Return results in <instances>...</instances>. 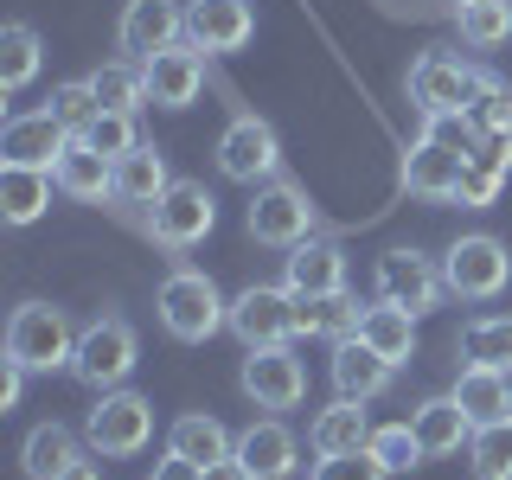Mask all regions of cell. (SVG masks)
<instances>
[{
	"label": "cell",
	"mask_w": 512,
	"mask_h": 480,
	"mask_svg": "<svg viewBox=\"0 0 512 480\" xmlns=\"http://www.w3.org/2000/svg\"><path fill=\"white\" fill-rule=\"evenodd\" d=\"M64 480H96V461H77V468L64 474Z\"/></svg>",
	"instance_id": "f6af8a7d"
},
{
	"label": "cell",
	"mask_w": 512,
	"mask_h": 480,
	"mask_svg": "<svg viewBox=\"0 0 512 480\" xmlns=\"http://www.w3.org/2000/svg\"><path fill=\"white\" fill-rule=\"evenodd\" d=\"M141 77H148L154 109H186V103H199V90H205V52L192 39H180V45H167V52L141 58Z\"/></svg>",
	"instance_id": "4fadbf2b"
},
{
	"label": "cell",
	"mask_w": 512,
	"mask_h": 480,
	"mask_svg": "<svg viewBox=\"0 0 512 480\" xmlns=\"http://www.w3.org/2000/svg\"><path fill=\"white\" fill-rule=\"evenodd\" d=\"M442 282H448L455 301H493V295H506V282H512V250L487 231L455 237L448 256H442Z\"/></svg>",
	"instance_id": "8992f818"
},
{
	"label": "cell",
	"mask_w": 512,
	"mask_h": 480,
	"mask_svg": "<svg viewBox=\"0 0 512 480\" xmlns=\"http://www.w3.org/2000/svg\"><path fill=\"white\" fill-rule=\"evenodd\" d=\"M20 391H26V365L20 359H0V410L20 404Z\"/></svg>",
	"instance_id": "7bdbcfd3"
},
{
	"label": "cell",
	"mask_w": 512,
	"mask_h": 480,
	"mask_svg": "<svg viewBox=\"0 0 512 480\" xmlns=\"http://www.w3.org/2000/svg\"><path fill=\"white\" fill-rule=\"evenodd\" d=\"M468 122L480 128V135H506V141H512V90L500 84V77H487V84H480Z\"/></svg>",
	"instance_id": "ab89813d"
},
{
	"label": "cell",
	"mask_w": 512,
	"mask_h": 480,
	"mask_svg": "<svg viewBox=\"0 0 512 480\" xmlns=\"http://www.w3.org/2000/svg\"><path fill=\"white\" fill-rule=\"evenodd\" d=\"M391 372L397 365L384 359V352H372L352 333V340H333V391L352 397V404H372V397L391 391Z\"/></svg>",
	"instance_id": "ac0fdd59"
},
{
	"label": "cell",
	"mask_w": 512,
	"mask_h": 480,
	"mask_svg": "<svg viewBox=\"0 0 512 480\" xmlns=\"http://www.w3.org/2000/svg\"><path fill=\"white\" fill-rule=\"evenodd\" d=\"M167 448H173V455H186V461H199V468H212V461H224L237 442H231V429H224L218 416L192 410V416H180V423L167 429Z\"/></svg>",
	"instance_id": "4dcf8cb0"
},
{
	"label": "cell",
	"mask_w": 512,
	"mask_h": 480,
	"mask_svg": "<svg viewBox=\"0 0 512 480\" xmlns=\"http://www.w3.org/2000/svg\"><path fill=\"white\" fill-rule=\"evenodd\" d=\"M365 442H372V416H365V404H352V397H333L308 423L314 455H352V448H365Z\"/></svg>",
	"instance_id": "603a6c76"
},
{
	"label": "cell",
	"mask_w": 512,
	"mask_h": 480,
	"mask_svg": "<svg viewBox=\"0 0 512 480\" xmlns=\"http://www.w3.org/2000/svg\"><path fill=\"white\" fill-rule=\"evenodd\" d=\"M372 288H378V301H397V308H410V314L442 308V295H448L442 263H429L423 250H384L378 269H372Z\"/></svg>",
	"instance_id": "30bf717a"
},
{
	"label": "cell",
	"mask_w": 512,
	"mask_h": 480,
	"mask_svg": "<svg viewBox=\"0 0 512 480\" xmlns=\"http://www.w3.org/2000/svg\"><path fill=\"white\" fill-rule=\"evenodd\" d=\"M52 116L71 128V135H84V128L103 116V103H96L90 77H71V84H58V90H52Z\"/></svg>",
	"instance_id": "f35d334b"
},
{
	"label": "cell",
	"mask_w": 512,
	"mask_h": 480,
	"mask_svg": "<svg viewBox=\"0 0 512 480\" xmlns=\"http://www.w3.org/2000/svg\"><path fill=\"white\" fill-rule=\"evenodd\" d=\"M282 288L288 295H333V288H346V250L327 244V237L295 244L282 263Z\"/></svg>",
	"instance_id": "d6986e66"
},
{
	"label": "cell",
	"mask_w": 512,
	"mask_h": 480,
	"mask_svg": "<svg viewBox=\"0 0 512 480\" xmlns=\"http://www.w3.org/2000/svg\"><path fill=\"white\" fill-rule=\"evenodd\" d=\"M116 39H122V52L141 64V58H154V52H167V45L186 39V7L180 0H128L122 20H116Z\"/></svg>",
	"instance_id": "9a60e30c"
},
{
	"label": "cell",
	"mask_w": 512,
	"mask_h": 480,
	"mask_svg": "<svg viewBox=\"0 0 512 480\" xmlns=\"http://www.w3.org/2000/svg\"><path fill=\"white\" fill-rule=\"evenodd\" d=\"M480 84H487V71H474L468 58H455L448 45H429L423 58L410 64V103L423 109V122L436 116H468Z\"/></svg>",
	"instance_id": "7a4b0ae2"
},
{
	"label": "cell",
	"mask_w": 512,
	"mask_h": 480,
	"mask_svg": "<svg viewBox=\"0 0 512 480\" xmlns=\"http://www.w3.org/2000/svg\"><path fill=\"white\" fill-rule=\"evenodd\" d=\"M84 141H90L96 154H109V160H122V154H135V148H141L135 116H128V109H103V116L84 128Z\"/></svg>",
	"instance_id": "74e56055"
},
{
	"label": "cell",
	"mask_w": 512,
	"mask_h": 480,
	"mask_svg": "<svg viewBox=\"0 0 512 480\" xmlns=\"http://www.w3.org/2000/svg\"><path fill=\"white\" fill-rule=\"evenodd\" d=\"M506 167H512V141L506 135H480L474 141V154H468V167H461V186H455V199L461 205H493L500 199V186H506Z\"/></svg>",
	"instance_id": "7402d4cb"
},
{
	"label": "cell",
	"mask_w": 512,
	"mask_h": 480,
	"mask_svg": "<svg viewBox=\"0 0 512 480\" xmlns=\"http://www.w3.org/2000/svg\"><path fill=\"white\" fill-rule=\"evenodd\" d=\"M455 26L474 52H493L512 39V0H468V7H455Z\"/></svg>",
	"instance_id": "e575fe53"
},
{
	"label": "cell",
	"mask_w": 512,
	"mask_h": 480,
	"mask_svg": "<svg viewBox=\"0 0 512 480\" xmlns=\"http://www.w3.org/2000/svg\"><path fill=\"white\" fill-rule=\"evenodd\" d=\"M455 404L468 410V423H506L512 416V384L506 372H487V365H468V372L455 378Z\"/></svg>",
	"instance_id": "f1b7e54d"
},
{
	"label": "cell",
	"mask_w": 512,
	"mask_h": 480,
	"mask_svg": "<svg viewBox=\"0 0 512 480\" xmlns=\"http://www.w3.org/2000/svg\"><path fill=\"white\" fill-rule=\"evenodd\" d=\"M141 359V340L122 314H96L84 333H77V352H71V378L90 384V391H122L128 372Z\"/></svg>",
	"instance_id": "3957f363"
},
{
	"label": "cell",
	"mask_w": 512,
	"mask_h": 480,
	"mask_svg": "<svg viewBox=\"0 0 512 480\" xmlns=\"http://www.w3.org/2000/svg\"><path fill=\"white\" fill-rule=\"evenodd\" d=\"M231 333L250 346H288L295 340V295L288 288H269V282H250L244 295L231 301Z\"/></svg>",
	"instance_id": "7c38bea8"
},
{
	"label": "cell",
	"mask_w": 512,
	"mask_h": 480,
	"mask_svg": "<svg viewBox=\"0 0 512 480\" xmlns=\"http://www.w3.org/2000/svg\"><path fill=\"white\" fill-rule=\"evenodd\" d=\"M186 39L212 52H244L256 39V7L250 0H186Z\"/></svg>",
	"instance_id": "5bb4252c"
},
{
	"label": "cell",
	"mask_w": 512,
	"mask_h": 480,
	"mask_svg": "<svg viewBox=\"0 0 512 480\" xmlns=\"http://www.w3.org/2000/svg\"><path fill=\"white\" fill-rule=\"evenodd\" d=\"M461 167H468V154H455L448 141L423 135V141H416V148L404 154V186L416 192V199H455Z\"/></svg>",
	"instance_id": "44dd1931"
},
{
	"label": "cell",
	"mask_w": 512,
	"mask_h": 480,
	"mask_svg": "<svg viewBox=\"0 0 512 480\" xmlns=\"http://www.w3.org/2000/svg\"><path fill=\"white\" fill-rule=\"evenodd\" d=\"M244 397L256 410H295L308 397V365L295 346H250L244 352Z\"/></svg>",
	"instance_id": "8fae6325"
},
{
	"label": "cell",
	"mask_w": 512,
	"mask_h": 480,
	"mask_svg": "<svg viewBox=\"0 0 512 480\" xmlns=\"http://www.w3.org/2000/svg\"><path fill=\"white\" fill-rule=\"evenodd\" d=\"M148 480H205V468H199V461H186V455H173V448H167V455L154 461V474H148Z\"/></svg>",
	"instance_id": "b9f144b4"
},
{
	"label": "cell",
	"mask_w": 512,
	"mask_h": 480,
	"mask_svg": "<svg viewBox=\"0 0 512 480\" xmlns=\"http://www.w3.org/2000/svg\"><path fill=\"white\" fill-rule=\"evenodd\" d=\"M52 173L45 167H0V218L7 224H32L45 218V205H52Z\"/></svg>",
	"instance_id": "f546056e"
},
{
	"label": "cell",
	"mask_w": 512,
	"mask_h": 480,
	"mask_svg": "<svg viewBox=\"0 0 512 480\" xmlns=\"http://www.w3.org/2000/svg\"><path fill=\"white\" fill-rule=\"evenodd\" d=\"M308 480H391V468H384L372 448H352V455H320Z\"/></svg>",
	"instance_id": "60d3db41"
},
{
	"label": "cell",
	"mask_w": 512,
	"mask_h": 480,
	"mask_svg": "<svg viewBox=\"0 0 512 480\" xmlns=\"http://www.w3.org/2000/svg\"><path fill=\"white\" fill-rule=\"evenodd\" d=\"M250 237L256 244H276V250H295V244H308L314 237V199H308V186H295V180H263L256 186V199H250Z\"/></svg>",
	"instance_id": "52a82bcc"
},
{
	"label": "cell",
	"mask_w": 512,
	"mask_h": 480,
	"mask_svg": "<svg viewBox=\"0 0 512 480\" xmlns=\"http://www.w3.org/2000/svg\"><path fill=\"white\" fill-rule=\"evenodd\" d=\"M77 352V327L71 314L52 308V301H20L7 320V359H20L26 372H58V365H71Z\"/></svg>",
	"instance_id": "277c9868"
},
{
	"label": "cell",
	"mask_w": 512,
	"mask_h": 480,
	"mask_svg": "<svg viewBox=\"0 0 512 480\" xmlns=\"http://www.w3.org/2000/svg\"><path fill=\"white\" fill-rule=\"evenodd\" d=\"M365 448H372V455H378L391 474H410L416 461H423V442H416V429H410V423H378Z\"/></svg>",
	"instance_id": "8d00e7d4"
},
{
	"label": "cell",
	"mask_w": 512,
	"mask_h": 480,
	"mask_svg": "<svg viewBox=\"0 0 512 480\" xmlns=\"http://www.w3.org/2000/svg\"><path fill=\"white\" fill-rule=\"evenodd\" d=\"M90 90H96V103H103V109H128V116L148 103V77H141V64H135V58L96 64V71H90Z\"/></svg>",
	"instance_id": "836d02e7"
},
{
	"label": "cell",
	"mask_w": 512,
	"mask_h": 480,
	"mask_svg": "<svg viewBox=\"0 0 512 480\" xmlns=\"http://www.w3.org/2000/svg\"><path fill=\"white\" fill-rule=\"evenodd\" d=\"M359 340L384 352L391 365H410V352H416V314L410 308H397V301H372L359 320Z\"/></svg>",
	"instance_id": "4316f807"
},
{
	"label": "cell",
	"mask_w": 512,
	"mask_h": 480,
	"mask_svg": "<svg viewBox=\"0 0 512 480\" xmlns=\"http://www.w3.org/2000/svg\"><path fill=\"white\" fill-rule=\"evenodd\" d=\"M52 180L64 199H77V205H103V199H116V160L109 154H96L84 135H71V148L58 154V167H52Z\"/></svg>",
	"instance_id": "e0dca14e"
},
{
	"label": "cell",
	"mask_w": 512,
	"mask_h": 480,
	"mask_svg": "<svg viewBox=\"0 0 512 480\" xmlns=\"http://www.w3.org/2000/svg\"><path fill=\"white\" fill-rule=\"evenodd\" d=\"M410 429H416V442H423V455H455V448L474 436V423H468V410L455 404V391L416 404L410 410Z\"/></svg>",
	"instance_id": "d4e9b609"
},
{
	"label": "cell",
	"mask_w": 512,
	"mask_h": 480,
	"mask_svg": "<svg viewBox=\"0 0 512 480\" xmlns=\"http://www.w3.org/2000/svg\"><path fill=\"white\" fill-rule=\"evenodd\" d=\"M154 308H160V327L186 346H205L218 327H231V301L218 295V282L205 276V269H173V276L160 282Z\"/></svg>",
	"instance_id": "6da1fadb"
},
{
	"label": "cell",
	"mask_w": 512,
	"mask_h": 480,
	"mask_svg": "<svg viewBox=\"0 0 512 480\" xmlns=\"http://www.w3.org/2000/svg\"><path fill=\"white\" fill-rule=\"evenodd\" d=\"M212 224H218V199H212V186H205V180H173L148 205V231H154V244H167V250L205 244Z\"/></svg>",
	"instance_id": "ba28073f"
},
{
	"label": "cell",
	"mask_w": 512,
	"mask_h": 480,
	"mask_svg": "<svg viewBox=\"0 0 512 480\" xmlns=\"http://www.w3.org/2000/svg\"><path fill=\"white\" fill-rule=\"evenodd\" d=\"M455 7H468V0H455Z\"/></svg>",
	"instance_id": "bcb514c9"
},
{
	"label": "cell",
	"mask_w": 512,
	"mask_h": 480,
	"mask_svg": "<svg viewBox=\"0 0 512 480\" xmlns=\"http://www.w3.org/2000/svg\"><path fill=\"white\" fill-rule=\"evenodd\" d=\"M71 148V128H64L52 109H39V116H7L0 128V167H58V154Z\"/></svg>",
	"instance_id": "2e32d148"
},
{
	"label": "cell",
	"mask_w": 512,
	"mask_h": 480,
	"mask_svg": "<svg viewBox=\"0 0 512 480\" xmlns=\"http://www.w3.org/2000/svg\"><path fill=\"white\" fill-rule=\"evenodd\" d=\"M365 308L346 295V288H333V295H295V333H320V340H352L359 333Z\"/></svg>",
	"instance_id": "484cf974"
},
{
	"label": "cell",
	"mask_w": 512,
	"mask_h": 480,
	"mask_svg": "<svg viewBox=\"0 0 512 480\" xmlns=\"http://www.w3.org/2000/svg\"><path fill=\"white\" fill-rule=\"evenodd\" d=\"M167 186H173V173H167V154H160L154 141H141L135 154L116 160V199L122 205H154Z\"/></svg>",
	"instance_id": "83f0119b"
},
{
	"label": "cell",
	"mask_w": 512,
	"mask_h": 480,
	"mask_svg": "<svg viewBox=\"0 0 512 480\" xmlns=\"http://www.w3.org/2000/svg\"><path fill=\"white\" fill-rule=\"evenodd\" d=\"M468 468L474 480H512V416L506 423H480L468 436Z\"/></svg>",
	"instance_id": "d590c367"
},
{
	"label": "cell",
	"mask_w": 512,
	"mask_h": 480,
	"mask_svg": "<svg viewBox=\"0 0 512 480\" xmlns=\"http://www.w3.org/2000/svg\"><path fill=\"white\" fill-rule=\"evenodd\" d=\"M77 461H84V442H77L64 423H39V429L26 436V448H20L26 480H64Z\"/></svg>",
	"instance_id": "cb8c5ba5"
},
{
	"label": "cell",
	"mask_w": 512,
	"mask_h": 480,
	"mask_svg": "<svg viewBox=\"0 0 512 480\" xmlns=\"http://www.w3.org/2000/svg\"><path fill=\"white\" fill-rule=\"evenodd\" d=\"M218 173L237 186H263L282 173V135L263 116H231V128L218 135Z\"/></svg>",
	"instance_id": "9c48e42d"
},
{
	"label": "cell",
	"mask_w": 512,
	"mask_h": 480,
	"mask_svg": "<svg viewBox=\"0 0 512 480\" xmlns=\"http://www.w3.org/2000/svg\"><path fill=\"white\" fill-rule=\"evenodd\" d=\"M461 359L487 365V372H512V314H480L461 327Z\"/></svg>",
	"instance_id": "1f68e13d"
},
{
	"label": "cell",
	"mask_w": 512,
	"mask_h": 480,
	"mask_svg": "<svg viewBox=\"0 0 512 480\" xmlns=\"http://www.w3.org/2000/svg\"><path fill=\"white\" fill-rule=\"evenodd\" d=\"M205 480H256V474L244 468V461H237V448H231L224 461H212V468H205Z\"/></svg>",
	"instance_id": "ee69618b"
},
{
	"label": "cell",
	"mask_w": 512,
	"mask_h": 480,
	"mask_svg": "<svg viewBox=\"0 0 512 480\" xmlns=\"http://www.w3.org/2000/svg\"><path fill=\"white\" fill-rule=\"evenodd\" d=\"M154 436V404L141 391H96V410L84 416V442L103 461H128L141 455Z\"/></svg>",
	"instance_id": "5b68a950"
},
{
	"label": "cell",
	"mask_w": 512,
	"mask_h": 480,
	"mask_svg": "<svg viewBox=\"0 0 512 480\" xmlns=\"http://www.w3.org/2000/svg\"><path fill=\"white\" fill-rule=\"evenodd\" d=\"M237 461H244L256 480H288L301 468V442L288 436V423L263 416V423H250L244 436H237Z\"/></svg>",
	"instance_id": "ffe728a7"
},
{
	"label": "cell",
	"mask_w": 512,
	"mask_h": 480,
	"mask_svg": "<svg viewBox=\"0 0 512 480\" xmlns=\"http://www.w3.org/2000/svg\"><path fill=\"white\" fill-rule=\"evenodd\" d=\"M39 64H45V45H39V32H32L26 20H13L7 32H0V90L7 96H20L32 77H39Z\"/></svg>",
	"instance_id": "d6a6232c"
}]
</instances>
